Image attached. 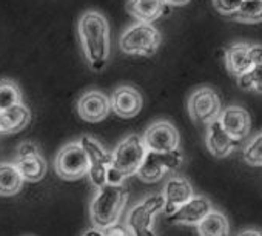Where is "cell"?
Segmentation results:
<instances>
[{
    "label": "cell",
    "mask_w": 262,
    "mask_h": 236,
    "mask_svg": "<svg viewBox=\"0 0 262 236\" xmlns=\"http://www.w3.org/2000/svg\"><path fill=\"white\" fill-rule=\"evenodd\" d=\"M77 33L85 60L94 71H102L110 59V27L103 14L86 11L77 22Z\"/></svg>",
    "instance_id": "cell-1"
},
{
    "label": "cell",
    "mask_w": 262,
    "mask_h": 236,
    "mask_svg": "<svg viewBox=\"0 0 262 236\" xmlns=\"http://www.w3.org/2000/svg\"><path fill=\"white\" fill-rule=\"evenodd\" d=\"M128 190L123 184H105L97 188L90 205V218L96 228L108 230L116 225L126 204Z\"/></svg>",
    "instance_id": "cell-2"
},
{
    "label": "cell",
    "mask_w": 262,
    "mask_h": 236,
    "mask_svg": "<svg viewBox=\"0 0 262 236\" xmlns=\"http://www.w3.org/2000/svg\"><path fill=\"white\" fill-rule=\"evenodd\" d=\"M147 152L144 138L139 135H129L120 141L113 152V167L108 171L106 184H123L128 176L136 175Z\"/></svg>",
    "instance_id": "cell-3"
},
{
    "label": "cell",
    "mask_w": 262,
    "mask_h": 236,
    "mask_svg": "<svg viewBox=\"0 0 262 236\" xmlns=\"http://www.w3.org/2000/svg\"><path fill=\"white\" fill-rule=\"evenodd\" d=\"M162 42V36L159 30L148 22H136L128 27L120 39L119 47L128 56H145L151 57L156 54Z\"/></svg>",
    "instance_id": "cell-4"
},
{
    "label": "cell",
    "mask_w": 262,
    "mask_h": 236,
    "mask_svg": "<svg viewBox=\"0 0 262 236\" xmlns=\"http://www.w3.org/2000/svg\"><path fill=\"white\" fill-rule=\"evenodd\" d=\"M165 199L162 195H150L128 211L126 228L131 236H158L153 230L156 213L164 210Z\"/></svg>",
    "instance_id": "cell-5"
},
{
    "label": "cell",
    "mask_w": 262,
    "mask_h": 236,
    "mask_svg": "<svg viewBox=\"0 0 262 236\" xmlns=\"http://www.w3.org/2000/svg\"><path fill=\"white\" fill-rule=\"evenodd\" d=\"M56 173L65 181H77L88 175L90 161L82 144L71 142L60 148L54 161Z\"/></svg>",
    "instance_id": "cell-6"
},
{
    "label": "cell",
    "mask_w": 262,
    "mask_h": 236,
    "mask_svg": "<svg viewBox=\"0 0 262 236\" xmlns=\"http://www.w3.org/2000/svg\"><path fill=\"white\" fill-rule=\"evenodd\" d=\"M182 162V153L174 152H147L142 165L138 170V178L144 182H158L165 175L174 171Z\"/></svg>",
    "instance_id": "cell-7"
},
{
    "label": "cell",
    "mask_w": 262,
    "mask_h": 236,
    "mask_svg": "<svg viewBox=\"0 0 262 236\" xmlns=\"http://www.w3.org/2000/svg\"><path fill=\"white\" fill-rule=\"evenodd\" d=\"M79 142L85 148L88 161H90L88 178H90L91 184L96 188L103 187L108 179V171L113 167V153L106 152L100 145V142L91 136H82L79 139Z\"/></svg>",
    "instance_id": "cell-8"
},
{
    "label": "cell",
    "mask_w": 262,
    "mask_h": 236,
    "mask_svg": "<svg viewBox=\"0 0 262 236\" xmlns=\"http://www.w3.org/2000/svg\"><path fill=\"white\" fill-rule=\"evenodd\" d=\"M222 103L217 93L210 87L198 88L188 99V113L191 119L198 124L208 125L221 116Z\"/></svg>",
    "instance_id": "cell-9"
},
{
    "label": "cell",
    "mask_w": 262,
    "mask_h": 236,
    "mask_svg": "<svg viewBox=\"0 0 262 236\" xmlns=\"http://www.w3.org/2000/svg\"><path fill=\"white\" fill-rule=\"evenodd\" d=\"M224 60L228 73L237 79L256 63L262 62V45L234 44L225 51Z\"/></svg>",
    "instance_id": "cell-10"
},
{
    "label": "cell",
    "mask_w": 262,
    "mask_h": 236,
    "mask_svg": "<svg viewBox=\"0 0 262 236\" xmlns=\"http://www.w3.org/2000/svg\"><path fill=\"white\" fill-rule=\"evenodd\" d=\"M147 150L150 152H174L179 148V132L167 121L151 124L142 136Z\"/></svg>",
    "instance_id": "cell-11"
},
{
    "label": "cell",
    "mask_w": 262,
    "mask_h": 236,
    "mask_svg": "<svg viewBox=\"0 0 262 236\" xmlns=\"http://www.w3.org/2000/svg\"><path fill=\"white\" fill-rule=\"evenodd\" d=\"M111 110L116 113V116L122 117V119H131L139 114L142 110V94L129 85L117 87L111 94Z\"/></svg>",
    "instance_id": "cell-12"
},
{
    "label": "cell",
    "mask_w": 262,
    "mask_h": 236,
    "mask_svg": "<svg viewBox=\"0 0 262 236\" xmlns=\"http://www.w3.org/2000/svg\"><path fill=\"white\" fill-rule=\"evenodd\" d=\"M110 111L111 99L100 91H88L77 100V113L86 122H100L110 114Z\"/></svg>",
    "instance_id": "cell-13"
},
{
    "label": "cell",
    "mask_w": 262,
    "mask_h": 236,
    "mask_svg": "<svg viewBox=\"0 0 262 236\" xmlns=\"http://www.w3.org/2000/svg\"><path fill=\"white\" fill-rule=\"evenodd\" d=\"M211 210L213 208L208 198L193 196L187 204L168 216V222L174 225H198Z\"/></svg>",
    "instance_id": "cell-14"
},
{
    "label": "cell",
    "mask_w": 262,
    "mask_h": 236,
    "mask_svg": "<svg viewBox=\"0 0 262 236\" xmlns=\"http://www.w3.org/2000/svg\"><path fill=\"white\" fill-rule=\"evenodd\" d=\"M219 121L224 125V128L239 142L244 141L250 133V127H251L250 114L245 108L239 105H230L224 108L221 111Z\"/></svg>",
    "instance_id": "cell-15"
},
{
    "label": "cell",
    "mask_w": 262,
    "mask_h": 236,
    "mask_svg": "<svg viewBox=\"0 0 262 236\" xmlns=\"http://www.w3.org/2000/svg\"><path fill=\"white\" fill-rule=\"evenodd\" d=\"M205 142H207L208 152L213 156H216V158H227L239 145V141H236L224 128V125L219 121V117H217L216 121H213V122H210L207 125V138H205Z\"/></svg>",
    "instance_id": "cell-16"
},
{
    "label": "cell",
    "mask_w": 262,
    "mask_h": 236,
    "mask_svg": "<svg viewBox=\"0 0 262 236\" xmlns=\"http://www.w3.org/2000/svg\"><path fill=\"white\" fill-rule=\"evenodd\" d=\"M162 196L165 199L164 213L167 216L173 214L179 207L187 204L194 195H193V185L182 178H171L167 181Z\"/></svg>",
    "instance_id": "cell-17"
},
{
    "label": "cell",
    "mask_w": 262,
    "mask_h": 236,
    "mask_svg": "<svg viewBox=\"0 0 262 236\" xmlns=\"http://www.w3.org/2000/svg\"><path fill=\"white\" fill-rule=\"evenodd\" d=\"M31 121V113L22 102L0 111V135H13L24 130Z\"/></svg>",
    "instance_id": "cell-18"
},
{
    "label": "cell",
    "mask_w": 262,
    "mask_h": 236,
    "mask_svg": "<svg viewBox=\"0 0 262 236\" xmlns=\"http://www.w3.org/2000/svg\"><path fill=\"white\" fill-rule=\"evenodd\" d=\"M165 0H128L126 11L139 22L153 24L165 13Z\"/></svg>",
    "instance_id": "cell-19"
},
{
    "label": "cell",
    "mask_w": 262,
    "mask_h": 236,
    "mask_svg": "<svg viewBox=\"0 0 262 236\" xmlns=\"http://www.w3.org/2000/svg\"><path fill=\"white\" fill-rule=\"evenodd\" d=\"M14 164H16L17 170L20 171L24 181L39 182L47 175V162H45V159L42 158L40 153L17 156Z\"/></svg>",
    "instance_id": "cell-20"
},
{
    "label": "cell",
    "mask_w": 262,
    "mask_h": 236,
    "mask_svg": "<svg viewBox=\"0 0 262 236\" xmlns=\"http://www.w3.org/2000/svg\"><path fill=\"white\" fill-rule=\"evenodd\" d=\"M199 236H228L230 234V224L225 214L221 211L211 210L198 225H196Z\"/></svg>",
    "instance_id": "cell-21"
},
{
    "label": "cell",
    "mask_w": 262,
    "mask_h": 236,
    "mask_svg": "<svg viewBox=\"0 0 262 236\" xmlns=\"http://www.w3.org/2000/svg\"><path fill=\"white\" fill-rule=\"evenodd\" d=\"M24 178L16 164H0V196H14L22 190Z\"/></svg>",
    "instance_id": "cell-22"
},
{
    "label": "cell",
    "mask_w": 262,
    "mask_h": 236,
    "mask_svg": "<svg viewBox=\"0 0 262 236\" xmlns=\"http://www.w3.org/2000/svg\"><path fill=\"white\" fill-rule=\"evenodd\" d=\"M22 102V93L16 82L4 79L0 80V111L8 110Z\"/></svg>",
    "instance_id": "cell-23"
},
{
    "label": "cell",
    "mask_w": 262,
    "mask_h": 236,
    "mask_svg": "<svg viewBox=\"0 0 262 236\" xmlns=\"http://www.w3.org/2000/svg\"><path fill=\"white\" fill-rule=\"evenodd\" d=\"M234 19L244 24L262 22V0H244Z\"/></svg>",
    "instance_id": "cell-24"
},
{
    "label": "cell",
    "mask_w": 262,
    "mask_h": 236,
    "mask_svg": "<svg viewBox=\"0 0 262 236\" xmlns=\"http://www.w3.org/2000/svg\"><path fill=\"white\" fill-rule=\"evenodd\" d=\"M239 88L245 91H254L262 94V62L256 63L253 68H250L247 73L237 77Z\"/></svg>",
    "instance_id": "cell-25"
},
{
    "label": "cell",
    "mask_w": 262,
    "mask_h": 236,
    "mask_svg": "<svg viewBox=\"0 0 262 236\" xmlns=\"http://www.w3.org/2000/svg\"><path fill=\"white\" fill-rule=\"evenodd\" d=\"M244 161L253 167H262V133L254 136L244 148Z\"/></svg>",
    "instance_id": "cell-26"
},
{
    "label": "cell",
    "mask_w": 262,
    "mask_h": 236,
    "mask_svg": "<svg viewBox=\"0 0 262 236\" xmlns=\"http://www.w3.org/2000/svg\"><path fill=\"white\" fill-rule=\"evenodd\" d=\"M244 0H213L214 8L225 16H234Z\"/></svg>",
    "instance_id": "cell-27"
},
{
    "label": "cell",
    "mask_w": 262,
    "mask_h": 236,
    "mask_svg": "<svg viewBox=\"0 0 262 236\" xmlns=\"http://www.w3.org/2000/svg\"><path fill=\"white\" fill-rule=\"evenodd\" d=\"M17 152H19V156H25V155H34V153H40L39 147H37V145H36L34 142H31V141H27V142L20 144V145H19V148H17Z\"/></svg>",
    "instance_id": "cell-28"
},
{
    "label": "cell",
    "mask_w": 262,
    "mask_h": 236,
    "mask_svg": "<svg viewBox=\"0 0 262 236\" xmlns=\"http://www.w3.org/2000/svg\"><path fill=\"white\" fill-rule=\"evenodd\" d=\"M105 236H131L129 231H126L123 227H119V225H113L106 230Z\"/></svg>",
    "instance_id": "cell-29"
},
{
    "label": "cell",
    "mask_w": 262,
    "mask_h": 236,
    "mask_svg": "<svg viewBox=\"0 0 262 236\" xmlns=\"http://www.w3.org/2000/svg\"><path fill=\"white\" fill-rule=\"evenodd\" d=\"M82 236H105V233H103V230H100V228H96V227H93V228H90V230H86Z\"/></svg>",
    "instance_id": "cell-30"
},
{
    "label": "cell",
    "mask_w": 262,
    "mask_h": 236,
    "mask_svg": "<svg viewBox=\"0 0 262 236\" xmlns=\"http://www.w3.org/2000/svg\"><path fill=\"white\" fill-rule=\"evenodd\" d=\"M167 5H171V7H184L187 5L190 0H165Z\"/></svg>",
    "instance_id": "cell-31"
},
{
    "label": "cell",
    "mask_w": 262,
    "mask_h": 236,
    "mask_svg": "<svg viewBox=\"0 0 262 236\" xmlns=\"http://www.w3.org/2000/svg\"><path fill=\"white\" fill-rule=\"evenodd\" d=\"M237 236H262V231H257V230H245V231L239 233Z\"/></svg>",
    "instance_id": "cell-32"
}]
</instances>
